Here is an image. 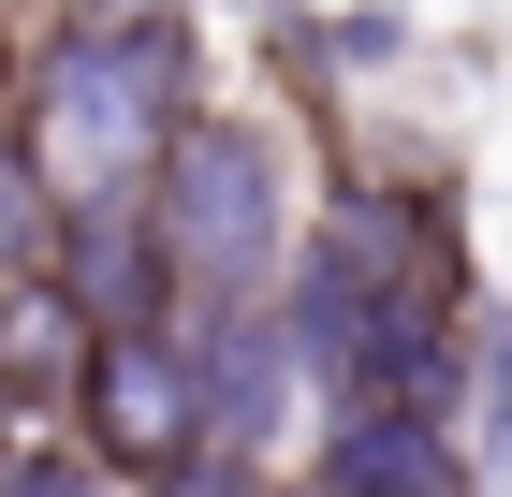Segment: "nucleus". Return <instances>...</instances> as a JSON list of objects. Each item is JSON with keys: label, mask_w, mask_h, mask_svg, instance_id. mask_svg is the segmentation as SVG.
<instances>
[{"label": "nucleus", "mask_w": 512, "mask_h": 497, "mask_svg": "<svg viewBox=\"0 0 512 497\" xmlns=\"http://www.w3.org/2000/svg\"><path fill=\"white\" fill-rule=\"evenodd\" d=\"M132 205H147V249L191 307H264L308 234V147L264 103H191L161 132V161L132 176Z\"/></svg>", "instance_id": "f257e3e1"}, {"label": "nucleus", "mask_w": 512, "mask_h": 497, "mask_svg": "<svg viewBox=\"0 0 512 497\" xmlns=\"http://www.w3.org/2000/svg\"><path fill=\"white\" fill-rule=\"evenodd\" d=\"M0 103H15V161L44 176V205L132 191L161 132L191 117V30H44L30 88H0Z\"/></svg>", "instance_id": "f03ea898"}, {"label": "nucleus", "mask_w": 512, "mask_h": 497, "mask_svg": "<svg viewBox=\"0 0 512 497\" xmlns=\"http://www.w3.org/2000/svg\"><path fill=\"white\" fill-rule=\"evenodd\" d=\"M59 424H74L118 483H147L161 454H191V366H176V322H103V337H74Z\"/></svg>", "instance_id": "7ed1b4c3"}, {"label": "nucleus", "mask_w": 512, "mask_h": 497, "mask_svg": "<svg viewBox=\"0 0 512 497\" xmlns=\"http://www.w3.org/2000/svg\"><path fill=\"white\" fill-rule=\"evenodd\" d=\"M176 366H191V439L264 468L278 454V395H293L278 307H191V322H176Z\"/></svg>", "instance_id": "20e7f679"}, {"label": "nucleus", "mask_w": 512, "mask_h": 497, "mask_svg": "<svg viewBox=\"0 0 512 497\" xmlns=\"http://www.w3.org/2000/svg\"><path fill=\"white\" fill-rule=\"evenodd\" d=\"M308 497H469V439L439 410H410V395H337Z\"/></svg>", "instance_id": "39448f33"}, {"label": "nucleus", "mask_w": 512, "mask_h": 497, "mask_svg": "<svg viewBox=\"0 0 512 497\" xmlns=\"http://www.w3.org/2000/svg\"><path fill=\"white\" fill-rule=\"evenodd\" d=\"M0 497H132L118 483V468H103V454H88V439H74V424H15V439H0Z\"/></svg>", "instance_id": "423d86ee"}, {"label": "nucleus", "mask_w": 512, "mask_h": 497, "mask_svg": "<svg viewBox=\"0 0 512 497\" xmlns=\"http://www.w3.org/2000/svg\"><path fill=\"white\" fill-rule=\"evenodd\" d=\"M44 220H59V205H44V176L0 147V293H15V278H44Z\"/></svg>", "instance_id": "0eeeda50"}, {"label": "nucleus", "mask_w": 512, "mask_h": 497, "mask_svg": "<svg viewBox=\"0 0 512 497\" xmlns=\"http://www.w3.org/2000/svg\"><path fill=\"white\" fill-rule=\"evenodd\" d=\"M0 88H15V59H0Z\"/></svg>", "instance_id": "6e6552de"}]
</instances>
